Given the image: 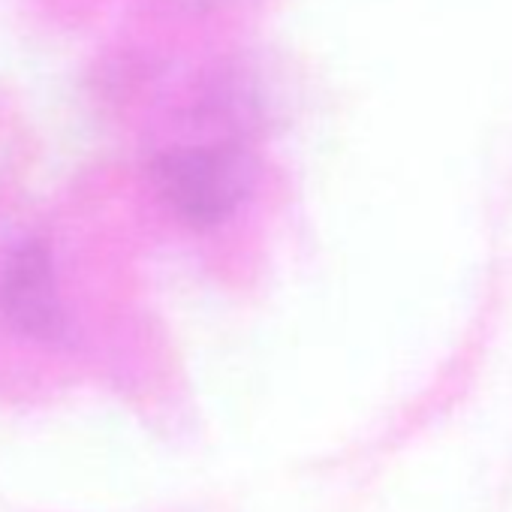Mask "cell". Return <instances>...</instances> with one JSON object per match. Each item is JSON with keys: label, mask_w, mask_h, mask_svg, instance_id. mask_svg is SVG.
I'll use <instances>...</instances> for the list:
<instances>
[{"label": "cell", "mask_w": 512, "mask_h": 512, "mask_svg": "<svg viewBox=\"0 0 512 512\" xmlns=\"http://www.w3.org/2000/svg\"><path fill=\"white\" fill-rule=\"evenodd\" d=\"M160 208L193 232L232 223L256 193L260 163L253 139L193 133L160 148L148 163Z\"/></svg>", "instance_id": "obj_1"}, {"label": "cell", "mask_w": 512, "mask_h": 512, "mask_svg": "<svg viewBox=\"0 0 512 512\" xmlns=\"http://www.w3.org/2000/svg\"><path fill=\"white\" fill-rule=\"evenodd\" d=\"M184 4H187V7H214L217 0H184Z\"/></svg>", "instance_id": "obj_3"}, {"label": "cell", "mask_w": 512, "mask_h": 512, "mask_svg": "<svg viewBox=\"0 0 512 512\" xmlns=\"http://www.w3.org/2000/svg\"><path fill=\"white\" fill-rule=\"evenodd\" d=\"M0 323L37 347H64L73 338L55 250L40 235L19 238L0 260Z\"/></svg>", "instance_id": "obj_2"}]
</instances>
